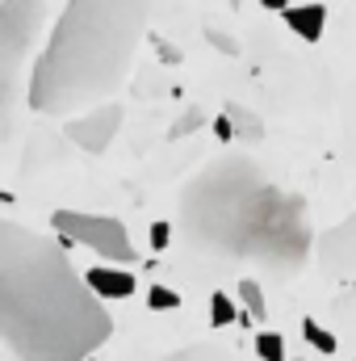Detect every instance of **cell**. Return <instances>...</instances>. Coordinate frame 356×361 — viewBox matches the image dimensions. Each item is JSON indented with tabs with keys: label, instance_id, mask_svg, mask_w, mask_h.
<instances>
[{
	"label": "cell",
	"instance_id": "cell-1",
	"mask_svg": "<svg viewBox=\"0 0 356 361\" xmlns=\"http://www.w3.org/2000/svg\"><path fill=\"white\" fill-rule=\"evenodd\" d=\"M0 332L17 361H89L113 336V315L76 273L63 235L0 223Z\"/></svg>",
	"mask_w": 356,
	"mask_h": 361
},
{
	"label": "cell",
	"instance_id": "cell-2",
	"mask_svg": "<svg viewBox=\"0 0 356 361\" xmlns=\"http://www.w3.org/2000/svg\"><path fill=\"white\" fill-rule=\"evenodd\" d=\"M180 227L197 252L218 261L298 273L310 257L306 197L272 180L252 156H218L184 180Z\"/></svg>",
	"mask_w": 356,
	"mask_h": 361
},
{
	"label": "cell",
	"instance_id": "cell-3",
	"mask_svg": "<svg viewBox=\"0 0 356 361\" xmlns=\"http://www.w3.org/2000/svg\"><path fill=\"white\" fill-rule=\"evenodd\" d=\"M155 0H68L30 72L38 114H76L105 105L126 85L147 38Z\"/></svg>",
	"mask_w": 356,
	"mask_h": 361
},
{
	"label": "cell",
	"instance_id": "cell-4",
	"mask_svg": "<svg viewBox=\"0 0 356 361\" xmlns=\"http://www.w3.org/2000/svg\"><path fill=\"white\" fill-rule=\"evenodd\" d=\"M46 0H4L0 4V101H4V122L13 118V97H17V76L21 63L42 30Z\"/></svg>",
	"mask_w": 356,
	"mask_h": 361
},
{
	"label": "cell",
	"instance_id": "cell-5",
	"mask_svg": "<svg viewBox=\"0 0 356 361\" xmlns=\"http://www.w3.org/2000/svg\"><path fill=\"white\" fill-rule=\"evenodd\" d=\"M51 227H55V235H63L68 244H84V248L101 252V257L113 261V265H130V261H134L130 235H126V227H122L113 214L55 210V214H51Z\"/></svg>",
	"mask_w": 356,
	"mask_h": 361
},
{
	"label": "cell",
	"instance_id": "cell-6",
	"mask_svg": "<svg viewBox=\"0 0 356 361\" xmlns=\"http://www.w3.org/2000/svg\"><path fill=\"white\" fill-rule=\"evenodd\" d=\"M117 126H122V105L105 101V105H92L89 114L68 118V139H72L76 147H84V152L96 156V152H105V147L113 143Z\"/></svg>",
	"mask_w": 356,
	"mask_h": 361
},
{
	"label": "cell",
	"instance_id": "cell-7",
	"mask_svg": "<svg viewBox=\"0 0 356 361\" xmlns=\"http://www.w3.org/2000/svg\"><path fill=\"white\" fill-rule=\"evenodd\" d=\"M319 265L340 277H356V214L319 240Z\"/></svg>",
	"mask_w": 356,
	"mask_h": 361
},
{
	"label": "cell",
	"instance_id": "cell-8",
	"mask_svg": "<svg viewBox=\"0 0 356 361\" xmlns=\"http://www.w3.org/2000/svg\"><path fill=\"white\" fill-rule=\"evenodd\" d=\"M340 152H344L348 164H356V38H352L348 80H344V92H340Z\"/></svg>",
	"mask_w": 356,
	"mask_h": 361
},
{
	"label": "cell",
	"instance_id": "cell-9",
	"mask_svg": "<svg viewBox=\"0 0 356 361\" xmlns=\"http://www.w3.org/2000/svg\"><path fill=\"white\" fill-rule=\"evenodd\" d=\"M285 25L302 38V42H323V30H327V8L319 0H302V4H289L285 13Z\"/></svg>",
	"mask_w": 356,
	"mask_h": 361
},
{
	"label": "cell",
	"instance_id": "cell-10",
	"mask_svg": "<svg viewBox=\"0 0 356 361\" xmlns=\"http://www.w3.org/2000/svg\"><path fill=\"white\" fill-rule=\"evenodd\" d=\"M84 277H89V286L101 298H130V294H134V273L117 269V265H96V269H89Z\"/></svg>",
	"mask_w": 356,
	"mask_h": 361
},
{
	"label": "cell",
	"instance_id": "cell-11",
	"mask_svg": "<svg viewBox=\"0 0 356 361\" xmlns=\"http://www.w3.org/2000/svg\"><path fill=\"white\" fill-rule=\"evenodd\" d=\"M235 319H243V315L235 311V302H231V294H222V290H218V294L210 298V324H214V328H231Z\"/></svg>",
	"mask_w": 356,
	"mask_h": 361
},
{
	"label": "cell",
	"instance_id": "cell-12",
	"mask_svg": "<svg viewBox=\"0 0 356 361\" xmlns=\"http://www.w3.org/2000/svg\"><path fill=\"white\" fill-rule=\"evenodd\" d=\"M252 349H256L260 361H285V336L281 332H256Z\"/></svg>",
	"mask_w": 356,
	"mask_h": 361
},
{
	"label": "cell",
	"instance_id": "cell-13",
	"mask_svg": "<svg viewBox=\"0 0 356 361\" xmlns=\"http://www.w3.org/2000/svg\"><path fill=\"white\" fill-rule=\"evenodd\" d=\"M239 298L248 307V319H268V302L260 294V281H239Z\"/></svg>",
	"mask_w": 356,
	"mask_h": 361
},
{
	"label": "cell",
	"instance_id": "cell-14",
	"mask_svg": "<svg viewBox=\"0 0 356 361\" xmlns=\"http://www.w3.org/2000/svg\"><path fill=\"white\" fill-rule=\"evenodd\" d=\"M164 361H231V353L218 349V345H189V349H180V353H172Z\"/></svg>",
	"mask_w": 356,
	"mask_h": 361
},
{
	"label": "cell",
	"instance_id": "cell-15",
	"mask_svg": "<svg viewBox=\"0 0 356 361\" xmlns=\"http://www.w3.org/2000/svg\"><path fill=\"white\" fill-rule=\"evenodd\" d=\"M227 114L235 118V130H243V139H252V143H256V139L265 135V126H260V118H256L252 109H243V105H231Z\"/></svg>",
	"mask_w": 356,
	"mask_h": 361
},
{
	"label": "cell",
	"instance_id": "cell-16",
	"mask_svg": "<svg viewBox=\"0 0 356 361\" xmlns=\"http://www.w3.org/2000/svg\"><path fill=\"white\" fill-rule=\"evenodd\" d=\"M302 336H306L310 349H319V353H336V349H340V341H336L331 332H323L314 319H302Z\"/></svg>",
	"mask_w": 356,
	"mask_h": 361
},
{
	"label": "cell",
	"instance_id": "cell-17",
	"mask_svg": "<svg viewBox=\"0 0 356 361\" xmlns=\"http://www.w3.org/2000/svg\"><path fill=\"white\" fill-rule=\"evenodd\" d=\"M147 307H151V311H177L180 294L172 290V286H160V281H155V286L147 290Z\"/></svg>",
	"mask_w": 356,
	"mask_h": 361
},
{
	"label": "cell",
	"instance_id": "cell-18",
	"mask_svg": "<svg viewBox=\"0 0 356 361\" xmlns=\"http://www.w3.org/2000/svg\"><path fill=\"white\" fill-rule=\"evenodd\" d=\"M147 235H151V248H155V252H168V244H172V223H164V219H155Z\"/></svg>",
	"mask_w": 356,
	"mask_h": 361
},
{
	"label": "cell",
	"instance_id": "cell-19",
	"mask_svg": "<svg viewBox=\"0 0 356 361\" xmlns=\"http://www.w3.org/2000/svg\"><path fill=\"white\" fill-rule=\"evenodd\" d=\"M214 135H218V143H235V135H239L235 130V118L231 114H218L214 118Z\"/></svg>",
	"mask_w": 356,
	"mask_h": 361
},
{
	"label": "cell",
	"instance_id": "cell-20",
	"mask_svg": "<svg viewBox=\"0 0 356 361\" xmlns=\"http://www.w3.org/2000/svg\"><path fill=\"white\" fill-rule=\"evenodd\" d=\"M205 38H210V42H218V51H222V55H239V42H235L231 34H222V30H205Z\"/></svg>",
	"mask_w": 356,
	"mask_h": 361
},
{
	"label": "cell",
	"instance_id": "cell-21",
	"mask_svg": "<svg viewBox=\"0 0 356 361\" xmlns=\"http://www.w3.org/2000/svg\"><path fill=\"white\" fill-rule=\"evenodd\" d=\"M193 126H201V109H189V114H184V118H180L177 126H172V130H168V135H172V139H180V135H189V130H193Z\"/></svg>",
	"mask_w": 356,
	"mask_h": 361
},
{
	"label": "cell",
	"instance_id": "cell-22",
	"mask_svg": "<svg viewBox=\"0 0 356 361\" xmlns=\"http://www.w3.org/2000/svg\"><path fill=\"white\" fill-rule=\"evenodd\" d=\"M260 4H265V8H272V13H285V8H289V0H260Z\"/></svg>",
	"mask_w": 356,
	"mask_h": 361
},
{
	"label": "cell",
	"instance_id": "cell-23",
	"mask_svg": "<svg viewBox=\"0 0 356 361\" xmlns=\"http://www.w3.org/2000/svg\"><path fill=\"white\" fill-rule=\"evenodd\" d=\"M89 361H96V357H89Z\"/></svg>",
	"mask_w": 356,
	"mask_h": 361
}]
</instances>
